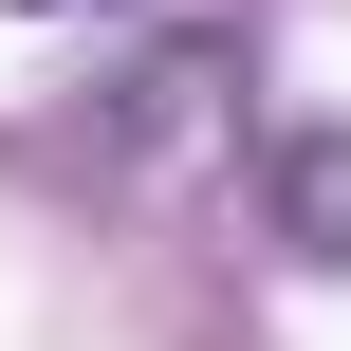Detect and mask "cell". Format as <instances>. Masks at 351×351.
<instances>
[{
	"instance_id": "obj_1",
	"label": "cell",
	"mask_w": 351,
	"mask_h": 351,
	"mask_svg": "<svg viewBox=\"0 0 351 351\" xmlns=\"http://www.w3.org/2000/svg\"><path fill=\"white\" fill-rule=\"evenodd\" d=\"M278 222H296V259H351V130H315L278 167Z\"/></svg>"
},
{
	"instance_id": "obj_2",
	"label": "cell",
	"mask_w": 351,
	"mask_h": 351,
	"mask_svg": "<svg viewBox=\"0 0 351 351\" xmlns=\"http://www.w3.org/2000/svg\"><path fill=\"white\" fill-rule=\"evenodd\" d=\"M19 19H74V0H19Z\"/></svg>"
}]
</instances>
